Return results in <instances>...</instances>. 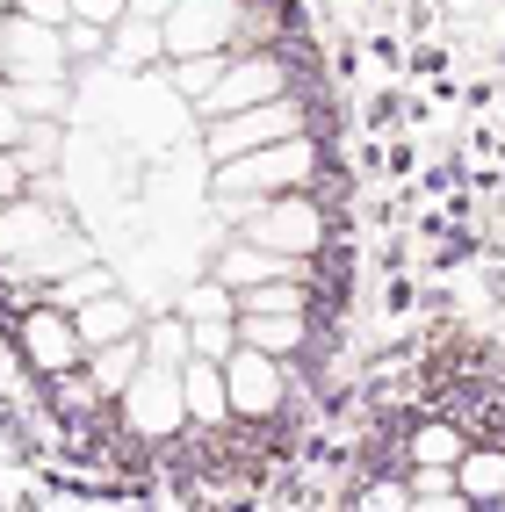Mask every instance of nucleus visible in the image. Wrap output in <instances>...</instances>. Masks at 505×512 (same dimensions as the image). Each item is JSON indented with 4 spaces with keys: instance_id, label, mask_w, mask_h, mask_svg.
Here are the masks:
<instances>
[{
    "instance_id": "f257e3e1",
    "label": "nucleus",
    "mask_w": 505,
    "mask_h": 512,
    "mask_svg": "<svg viewBox=\"0 0 505 512\" xmlns=\"http://www.w3.org/2000/svg\"><path fill=\"white\" fill-rule=\"evenodd\" d=\"M217 210H224V224L239 231V238H253V246H267V253H289V260H311L318 246H325V210L311 195H217Z\"/></svg>"
},
{
    "instance_id": "f03ea898",
    "label": "nucleus",
    "mask_w": 505,
    "mask_h": 512,
    "mask_svg": "<svg viewBox=\"0 0 505 512\" xmlns=\"http://www.w3.org/2000/svg\"><path fill=\"white\" fill-rule=\"evenodd\" d=\"M318 174V145L311 138H282V145H260V152H239V159H217L210 174V195H296L303 181Z\"/></svg>"
},
{
    "instance_id": "7ed1b4c3",
    "label": "nucleus",
    "mask_w": 505,
    "mask_h": 512,
    "mask_svg": "<svg viewBox=\"0 0 505 512\" xmlns=\"http://www.w3.org/2000/svg\"><path fill=\"white\" fill-rule=\"evenodd\" d=\"M282 138H303V101H296V94H275V101H260V109H239V116H210V123H202V152H210V159H239V152L282 145Z\"/></svg>"
},
{
    "instance_id": "20e7f679",
    "label": "nucleus",
    "mask_w": 505,
    "mask_h": 512,
    "mask_svg": "<svg viewBox=\"0 0 505 512\" xmlns=\"http://www.w3.org/2000/svg\"><path fill=\"white\" fill-rule=\"evenodd\" d=\"M275 94H289V65L275 51H231L217 87L195 101V116L202 123L210 116H239V109H260V101H275Z\"/></svg>"
},
{
    "instance_id": "39448f33",
    "label": "nucleus",
    "mask_w": 505,
    "mask_h": 512,
    "mask_svg": "<svg viewBox=\"0 0 505 512\" xmlns=\"http://www.w3.org/2000/svg\"><path fill=\"white\" fill-rule=\"evenodd\" d=\"M116 412H123V426L138 433V440H174V433L188 426V404H181V368L145 361V368L123 383Z\"/></svg>"
},
{
    "instance_id": "423d86ee",
    "label": "nucleus",
    "mask_w": 505,
    "mask_h": 512,
    "mask_svg": "<svg viewBox=\"0 0 505 512\" xmlns=\"http://www.w3.org/2000/svg\"><path fill=\"white\" fill-rule=\"evenodd\" d=\"M239 15H246V0H174V15L159 22V44H166V58L231 51L239 44Z\"/></svg>"
},
{
    "instance_id": "0eeeda50",
    "label": "nucleus",
    "mask_w": 505,
    "mask_h": 512,
    "mask_svg": "<svg viewBox=\"0 0 505 512\" xmlns=\"http://www.w3.org/2000/svg\"><path fill=\"white\" fill-rule=\"evenodd\" d=\"M224 397H231V419H275L289 404V375L275 354L260 347H231L224 354Z\"/></svg>"
},
{
    "instance_id": "6e6552de",
    "label": "nucleus",
    "mask_w": 505,
    "mask_h": 512,
    "mask_svg": "<svg viewBox=\"0 0 505 512\" xmlns=\"http://www.w3.org/2000/svg\"><path fill=\"white\" fill-rule=\"evenodd\" d=\"M22 354H29V368L37 375H73L80 361H87V347H80V332H73V311H58V303H37V311L22 318Z\"/></svg>"
},
{
    "instance_id": "1a4fd4ad",
    "label": "nucleus",
    "mask_w": 505,
    "mask_h": 512,
    "mask_svg": "<svg viewBox=\"0 0 505 512\" xmlns=\"http://www.w3.org/2000/svg\"><path fill=\"white\" fill-rule=\"evenodd\" d=\"M8 80H73V58H65L58 29L8 15Z\"/></svg>"
},
{
    "instance_id": "9d476101",
    "label": "nucleus",
    "mask_w": 505,
    "mask_h": 512,
    "mask_svg": "<svg viewBox=\"0 0 505 512\" xmlns=\"http://www.w3.org/2000/svg\"><path fill=\"white\" fill-rule=\"evenodd\" d=\"M217 282H224V289L303 282V260H289V253H267V246H253V238H231V246H224V260H217Z\"/></svg>"
},
{
    "instance_id": "9b49d317",
    "label": "nucleus",
    "mask_w": 505,
    "mask_h": 512,
    "mask_svg": "<svg viewBox=\"0 0 505 512\" xmlns=\"http://www.w3.org/2000/svg\"><path fill=\"white\" fill-rule=\"evenodd\" d=\"M51 231H65V210H51V202H37V195L0 202V267L22 260L29 246H44Z\"/></svg>"
},
{
    "instance_id": "f8f14e48",
    "label": "nucleus",
    "mask_w": 505,
    "mask_h": 512,
    "mask_svg": "<svg viewBox=\"0 0 505 512\" xmlns=\"http://www.w3.org/2000/svg\"><path fill=\"white\" fill-rule=\"evenodd\" d=\"M181 404H188V426H231V397H224V361H181Z\"/></svg>"
},
{
    "instance_id": "ddd939ff",
    "label": "nucleus",
    "mask_w": 505,
    "mask_h": 512,
    "mask_svg": "<svg viewBox=\"0 0 505 512\" xmlns=\"http://www.w3.org/2000/svg\"><path fill=\"white\" fill-rule=\"evenodd\" d=\"M73 332H80V347H109V339H130V332H138V296H123V289L87 296L80 311H73Z\"/></svg>"
},
{
    "instance_id": "4468645a",
    "label": "nucleus",
    "mask_w": 505,
    "mask_h": 512,
    "mask_svg": "<svg viewBox=\"0 0 505 512\" xmlns=\"http://www.w3.org/2000/svg\"><path fill=\"white\" fill-rule=\"evenodd\" d=\"M239 347H260V354L289 361L296 347H311V318L303 311H239Z\"/></svg>"
},
{
    "instance_id": "2eb2a0df",
    "label": "nucleus",
    "mask_w": 505,
    "mask_h": 512,
    "mask_svg": "<svg viewBox=\"0 0 505 512\" xmlns=\"http://www.w3.org/2000/svg\"><path fill=\"white\" fill-rule=\"evenodd\" d=\"M455 491H462L469 505H505V448H462Z\"/></svg>"
},
{
    "instance_id": "dca6fc26",
    "label": "nucleus",
    "mask_w": 505,
    "mask_h": 512,
    "mask_svg": "<svg viewBox=\"0 0 505 512\" xmlns=\"http://www.w3.org/2000/svg\"><path fill=\"white\" fill-rule=\"evenodd\" d=\"M152 58H166V44H159V22L123 15V22L109 29V73H145Z\"/></svg>"
},
{
    "instance_id": "f3484780",
    "label": "nucleus",
    "mask_w": 505,
    "mask_h": 512,
    "mask_svg": "<svg viewBox=\"0 0 505 512\" xmlns=\"http://www.w3.org/2000/svg\"><path fill=\"white\" fill-rule=\"evenodd\" d=\"M22 123H65L73 116V80H8Z\"/></svg>"
},
{
    "instance_id": "a211bd4d",
    "label": "nucleus",
    "mask_w": 505,
    "mask_h": 512,
    "mask_svg": "<svg viewBox=\"0 0 505 512\" xmlns=\"http://www.w3.org/2000/svg\"><path fill=\"white\" fill-rule=\"evenodd\" d=\"M138 347H145V361H159V368H181L195 347H188V318L181 311H166V318H152V332H138Z\"/></svg>"
},
{
    "instance_id": "6ab92c4d",
    "label": "nucleus",
    "mask_w": 505,
    "mask_h": 512,
    "mask_svg": "<svg viewBox=\"0 0 505 512\" xmlns=\"http://www.w3.org/2000/svg\"><path fill=\"white\" fill-rule=\"evenodd\" d=\"M224 58H231V51H202V58H166V87H174V94H188V101H202V94L217 87Z\"/></svg>"
},
{
    "instance_id": "aec40b11",
    "label": "nucleus",
    "mask_w": 505,
    "mask_h": 512,
    "mask_svg": "<svg viewBox=\"0 0 505 512\" xmlns=\"http://www.w3.org/2000/svg\"><path fill=\"white\" fill-rule=\"evenodd\" d=\"M462 448H469V440H462V426H448V419L412 433V462H419V469H455V462H462Z\"/></svg>"
},
{
    "instance_id": "412c9836",
    "label": "nucleus",
    "mask_w": 505,
    "mask_h": 512,
    "mask_svg": "<svg viewBox=\"0 0 505 512\" xmlns=\"http://www.w3.org/2000/svg\"><path fill=\"white\" fill-rule=\"evenodd\" d=\"M15 159L29 166V174H58V159H65V130H58V123H22Z\"/></svg>"
},
{
    "instance_id": "4be33fe9",
    "label": "nucleus",
    "mask_w": 505,
    "mask_h": 512,
    "mask_svg": "<svg viewBox=\"0 0 505 512\" xmlns=\"http://www.w3.org/2000/svg\"><path fill=\"white\" fill-rule=\"evenodd\" d=\"M181 318H188V325H210V318H239V296H231V289H224L217 275H210V282H188V289H181Z\"/></svg>"
},
{
    "instance_id": "5701e85b",
    "label": "nucleus",
    "mask_w": 505,
    "mask_h": 512,
    "mask_svg": "<svg viewBox=\"0 0 505 512\" xmlns=\"http://www.w3.org/2000/svg\"><path fill=\"white\" fill-rule=\"evenodd\" d=\"M188 347L202 361H224L231 347H239V318H210V325H188Z\"/></svg>"
},
{
    "instance_id": "b1692460",
    "label": "nucleus",
    "mask_w": 505,
    "mask_h": 512,
    "mask_svg": "<svg viewBox=\"0 0 505 512\" xmlns=\"http://www.w3.org/2000/svg\"><path fill=\"white\" fill-rule=\"evenodd\" d=\"M58 44H65V58H109V29H94V22H65L58 29Z\"/></svg>"
},
{
    "instance_id": "393cba45",
    "label": "nucleus",
    "mask_w": 505,
    "mask_h": 512,
    "mask_svg": "<svg viewBox=\"0 0 505 512\" xmlns=\"http://www.w3.org/2000/svg\"><path fill=\"white\" fill-rule=\"evenodd\" d=\"M8 15H29V22H44V29H65V22H73V0H15Z\"/></svg>"
},
{
    "instance_id": "a878e982",
    "label": "nucleus",
    "mask_w": 505,
    "mask_h": 512,
    "mask_svg": "<svg viewBox=\"0 0 505 512\" xmlns=\"http://www.w3.org/2000/svg\"><path fill=\"white\" fill-rule=\"evenodd\" d=\"M404 505H412V484H368L354 512H404Z\"/></svg>"
},
{
    "instance_id": "bb28decb",
    "label": "nucleus",
    "mask_w": 505,
    "mask_h": 512,
    "mask_svg": "<svg viewBox=\"0 0 505 512\" xmlns=\"http://www.w3.org/2000/svg\"><path fill=\"white\" fill-rule=\"evenodd\" d=\"M404 512H477V505H469L462 491H412V505H404Z\"/></svg>"
},
{
    "instance_id": "cd10ccee",
    "label": "nucleus",
    "mask_w": 505,
    "mask_h": 512,
    "mask_svg": "<svg viewBox=\"0 0 505 512\" xmlns=\"http://www.w3.org/2000/svg\"><path fill=\"white\" fill-rule=\"evenodd\" d=\"M15 145H22V109H15L8 80H0V152H15Z\"/></svg>"
},
{
    "instance_id": "c85d7f7f",
    "label": "nucleus",
    "mask_w": 505,
    "mask_h": 512,
    "mask_svg": "<svg viewBox=\"0 0 505 512\" xmlns=\"http://www.w3.org/2000/svg\"><path fill=\"white\" fill-rule=\"evenodd\" d=\"M73 15L94 22V29H116L123 22V0H73Z\"/></svg>"
},
{
    "instance_id": "c756f323",
    "label": "nucleus",
    "mask_w": 505,
    "mask_h": 512,
    "mask_svg": "<svg viewBox=\"0 0 505 512\" xmlns=\"http://www.w3.org/2000/svg\"><path fill=\"white\" fill-rule=\"evenodd\" d=\"M15 195H29V166L15 152H0V202H15Z\"/></svg>"
},
{
    "instance_id": "7c9ffc66",
    "label": "nucleus",
    "mask_w": 505,
    "mask_h": 512,
    "mask_svg": "<svg viewBox=\"0 0 505 512\" xmlns=\"http://www.w3.org/2000/svg\"><path fill=\"white\" fill-rule=\"evenodd\" d=\"M123 15H138V22H166V15H174V0H123Z\"/></svg>"
},
{
    "instance_id": "2f4dec72",
    "label": "nucleus",
    "mask_w": 505,
    "mask_h": 512,
    "mask_svg": "<svg viewBox=\"0 0 505 512\" xmlns=\"http://www.w3.org/2000/svg\"><path fill=\"white\" fill-rule=\"evenodd\" d=\"M0 73H8V15H0Z\"/></svg>"
},
{
    "instance_id": "473e14b6",
    "label": "nucleus",
    "mask_w": 505,
    "mask_h": 512,
    "mask_svg": "<svg viewBox=\"0 0 505 512\" xmlns=\"http://www.w3.org/2000/svg\"><path fill=\"white\" fill-rule=\"evenodd\" d=\"M8 8H15V0H0V15H8Z\"/></svg>"
}]
</instances>
